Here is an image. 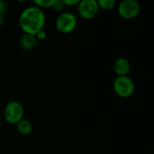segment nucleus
Masks as SVG:
<instances>
[{
  "label": "nucleus",
  "instance_id": "obj_10",
  "mask_svg": "<svg viewBox=\"0 0 154 154\" xmlns=\"http://www.w3.org/2000/svg\"><path fill=\"white\" fill-rule=\"evenodd\" d=\"M97 5L99 9H104V10H112L116 7V1L115 0H98Z\"/></svg>",
  "mask_w": 154,
  "mask_h": 154
},
{
  "label": "nucleus",
  "instance_id": "obj_16",
  "mask_svg": "<svg viewBox=\"0 0 154 154\" xmlns=\"http://www.w3.org/2000/svg\"><path fill=\"white\" fill-rule=\"evenodd\" d=\"M5 23V19H4V16L3 15H0V26H2Z\"/></svg>",
  "mask_w": 154,
  "mask_h": 154
},
{
  "label": "nucleus",
  "instance_id": "obj_1",
  "mask_svg": "<svg viewBox=\"0 0 154 154\" xmlns=\"http://www.w3.org/2000/svg\"><path fill=\"white\" fill-rule=\"evenodd\" d=\"M18 22L23 33L35 35L38 32L43 30L46 16L43 10L35 5H31L22 11Z\"/></svg>",
  "mask_w": 154,
  "mask_h": 154
},
{
  "label": "nucleus",
  "instance_id": "obj_13",
  "mask_svg": "<svg viewBox=\"0 0 154 154\" xmlns=\"http://www.w3.org/2000/svg\"><path fill=\"white\" fill-rule=\"evenodd\" d=\"M34 36H35L37 42H38V41H44V40L46 39V37H47V32H46L44 30H41V31L38 32Z\"/></svg>",
  "mask_w": 154,
  "mask_h": 154
},
{
  "label": "nucleus",
  "instance_id": "obj_7",
  "mask_svg": "<svg viewBox=\"0 0 154 154\" xmlns=\"http://www.w3.org/2000/svg\"><path fill=\"white\" fill-rule=\"evenodd\" d=\"M114 70L117 77L119 76H128L131 70V64L129 60L125 58H118L114 63Z\"/></svg>",
  "mask_w": 154,
  "mask_h": 154
},
{
  "label": "nucleus",
  "instance_id": "obj_6",
  "mask_svg": "<svg viewBox=\"0 0 154 154\" xmlns=\"http://www.w3.org/2000/svg\"><path fill=\"white\" fill-rule=\"evenodd\" d=\"M98 11L99 7L96 0H82L78 4V13L85 20L93 19L97 16Z\"/></svg>",
  "mask_w": 154,
  "mask_h": 154
},
{
  "label": "nucleus",
  "instance_id": "obj_11",
  "mask_svg": "<svg viewBox=\"0 0 154 154\" xmlns=\"http://www.w3.org/2000/svg\"><path fill=\"white\" fill-rule=\"evenodd\" d=\"M53 3H54V0H35V1H33L34 5L39 7L42 10L51 8L53 5Z\"/></svg>",
  "mask_w": 154,
  "mask_h": 154
},
{
  "label": "nucleus",
  "instance_id": "obj_4",
  "mask_svg": "<svg viewBox=\"0 0 154 154\" xmlns=\"http://www.w3.org/2000/svg\"><path fill=\"white\" fill-rule=\"evenodd\" d=\"M24 108L18 101L9 102L4 109V118L10 125H17L23 119Z\"/></svg>",
  "mask_w": 154,
  "mask_h": 154
},
{
  "label": "nucleus",
  "instance_id": "obj_9",
  "mask_svg": "<svg viewBox=\"0 0 154 154\" xmlns=\"http://www.w3.org/2000/svg\"><path fill=\"white\" fill-rule=\"evenodd\" d=\"M16 129H17V132L20 134L26 136V135H29L32 133V123L29 120L22 119L16 125Z\"/></svg>",
  "mask_w": 154,
  "mask_h": 154
},
{
  "label": "nucleus",
  "instance_id": "obj_3",
  "mask_svg": "<svg viewBox=\"0 0 154 154\" xmlns=\"http://www.w3.org/2000/svg\"><path fill=\"white\" fill-rule=\"evenodd\" d=\"M78 24L77 17L70 12L60 13L55 21V27L58 32L67 34L75 31Z\"/></svg>",
  "mask_w": 154,
  "mask_h": 154
},
{
  "label": "nucleus",
  "instance_id": "obj_12",
  "mask_svg": "<svg viewBox=\"0 0 154 154\" xmlns=\"http://www.w3.org/2000/svg\"><path fill=\"white\" fill-rule=\"evenodd\" d=\"M65 5L63 3V0H54V3H53V5H52V9L55 11V12H58V13H61L64 9H65Z\"/></svg>",
  "mask_w": 154,
  "mask_h": 154
},
{
  "label": "nucleus",
  "instance_id": "obj_2",
  "mask_svg": "<svg viewBox=\"0 0 154 154\" xmlns=\"http://www.w3.org/2000/svg\"><path fill=\"white\" fill-rule=\"evenodd\" d=\"M113 88L115 93L122 98H128L132 97L135 90L134 83L128 76L116 77L114 80Z\"/></svg>",
  "mask_w": 154,
  "mask_h": 154
},
{
  "label": "nucleus",
  "instance_id": "obj_8",
  "mask_svg": "<svg viewBox=\"0 0 154 154\" xmlns=\"http://www.w3.org/2000/svg\"><path fill=\"white\" fill-rule=\"evenodd\" d=\"M37 44V40L35 38L34 35H32V34H25L23 33L20 40H19V45L20 47L24 50V51H32L35 48Z\"/></svg>",
  "mask_w": 154,
  "mask_h": 154
},
{
  "label": "nucleus",
  "instance_id": "obj_5",
  "mask_svg": "<svg viewBox=\"0 0 154 154\" xmlns=\"http://www.w3.org/2000/svg\"><path fill=\"white\" fill-rule=\"evenodd\" d=\"M117 12L118 14L125 20L134 19L140 14L141 5L136 0H124L118 5Z\"/></svg>",
  "mask_w": 154,
  "mask_h": 154
},
{
  "label": "nucleus",
  "instance_id": "obj_15",
  "mask_svg": "<svg viewBox=\"0 0 154 154\" xmlns=\"http://www.w3.org/2000/svg\"><path fill=\"white\" fill-rule=\"evenodd\" d=\"M6 10V4L5 1L0 0V15H3Z\"/></svg>",
  "mask_w": 154,
  "mask_h": 154
},
{
  "label": "nucleus",
  "instance_id": "obj_14",
  "mask_svg": "<svg viewBox=\"0 0 154 154\" xmlns=\"http://www.w3.org/2000/svg\"><path fill=\"white\" fill-rule=\"evenodd\" d=\"M79 0H63V3L65 5V6L67 7H70V6H74V5H78Z\"/></svg>",
  "mask_w": 154,
  "mask_h": 154
}]
</instances>
